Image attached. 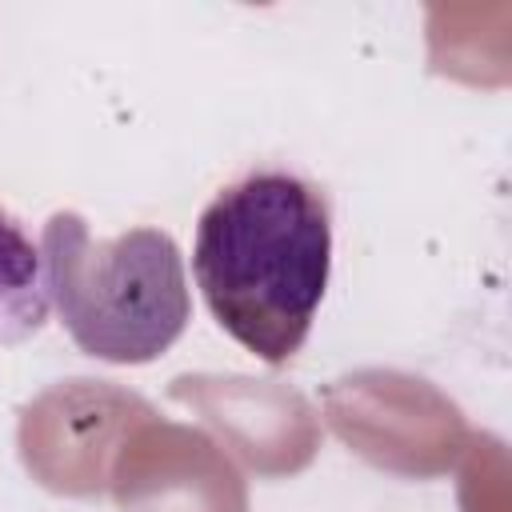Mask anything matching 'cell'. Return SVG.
<instances>
[{
  "mask_svg": "<svg viewBox=\"0 0 512 512\" xmlns=\"http://www.w3.org/2000/svg\"><path fill=\"white\" fill-rule=\"evenodd\" d=\"M192 276L216 324L264 364H288L332 276L328 196L284 168L220 188L196 220Z\"/></svg>",
  "mask_w": 512,
  "mask_h": 512,
  "instance_id": "cell-1",
  "label": "cell"
},
{
  "mask_svg": "<svg viewBox=\"0 0 512 512\" xmlns=\"http://www.w3.org/2000/svg\"><path fill=\"white\" fill-rule=\"evenodd\" d=\"M40 260L48 308H56L76 348L96 360L148 364L192 320L184 256L160 228H128L100 240L80 212H52Z\"/></svg>",
  "mask_w": 512,
  "mask_h": 512,
  "instance_id": "cell-2",
  "label": "cell"
},
{
  "mask_svg": "<svg viewBox=\"0 0 512 512\" xmlns=\"http://www.w3.org/2000/svg\"><path fill=\"white\" fill-rule=\"evenodd\" d=\"M48 320L44 260L24 224L0 208V344L32 340Z\"/></svg>",
  "mask_w": 512,
  "mask_h": 512,
  "instance_id": "cell-3",
  "label": "cell"
}]
</instances>
